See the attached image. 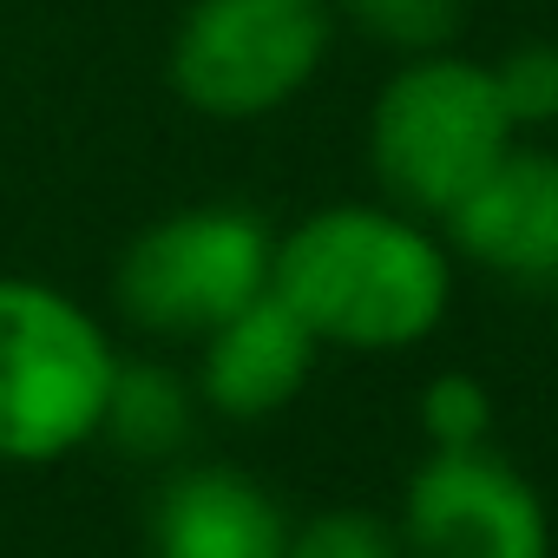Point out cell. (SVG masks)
<instances>
[{
    "label": "cell",
    "mask_w": 558,
    "mask_h": 558,
    "mask_svg": "<svg viewBox=\"0 0 558 558\" xmlns=\"http://www.w3.org/2000/svg\"><path fill=\"white\" fill-rule=\"evenodd\" d=\"M336 27H355L362 40L388 53H440L466 27V0H329Z\"/></svg>",
    "instance_id": "cell-11"
},
{
    "label": "cell",
    "mask_w": 558,
    "mask_h": 558,
    "mask_svg": "<svg viewBox=\"0 0 558 558\" xmlns=\"http://www.w3.org/2000/svg\"><path fill=\"white\" fill-rule=\"evenodd\" d=\"M551 132H558V125H551ZM551 151H558V145H551Z\"/></svg>",
    "instance_id": "cell-15"
},
{
    "label": "cell",
    "mask_w": 558,
    "mask_h": 558,
    "mask_svg": "<svg viewBox=\"0 0 558 558\" xmlns=\"http://www.w3.org/2000/svg\"><path fill=\"white\" fill-rule=\"evenodd\" d=\"M336 47L329 0H191L165 80L204 119H269L323 73Z\"/></svg>",
    "instance_id": "cell-5"
},
{
    "label": "cell",
    "mask_w": 558,
    "mask_h": 558,
    "mask_svg": "<svg viewBox=\"0 0 558 558\" xmlns=\"http://www.w3.org/2000/svg\"><path fill=\"white\" fill-rule=\"evenodd\" d=\"M440 236L460 263L512 290H558V151L512 145L440 217Z\"/></svg>",
    "instance_id": "cell-7"
},
{
    "label": "cell",
    "mask_w": 558,
    "mask_h": 558,
    "mask_svg": "<svg viewBox=\"0 0 558 558\" xmlns=\"http://www.w3.org/2000/svg\"><path fill=\"white\" fill-rule=\"evenodd\" d=\"M119 349L106 323L34 276H0V460L53 466L99 440Z\"/></svg>",
    "instance_id": "cell-3"
},
{
    "label": "cell",
    "mask_w": 558,
    "mask_h": 558,
    "mask_svg": "<svg viewBox=\"0 0 558 558\" xmlns=\"http://www.w3.org/2000/svg\"><path fill=\"white\" fill-rule=\"evenodd\" d=\"M414 421L440 453L447 447H480V440H493V388L480 375H466V368H447V375H434L421 388Z\"/></svg>",
    "instance_id": "cell-12"
},
{
    "label": "cell",
    "mask_w": 558,
    "mask_h": 558,
    "mask_svg": "<svg viewBox=\"0 0 558 558\" xmlns=\"http://www.w3.org/2000/svg\"><path fill=\"white\" fill-rule=\"evenodd\" d=\"M283 558H408V551H401V532L388 519H375L362 506H336V512L290 525Z\"/></svg>",
    "instance_id": "cell-14"
},
{
    "label": "cell",
    "mask_w": 558,
    "mask_h": 558,
    "mask_svg": "<svg viewBox=\"0 0 558 558\" xmlns=\"http://www.w3.org/2000/svg\"><path fill=\"white\" fill-rule=\"evenodd\" d=\"M519 145L493 66L440 47L408 53L368 106V171L388 204L440 223Z\"/></svg>",
    "instance_id": "cell-2"
},
{
    "label": "cell",
    "mask_w": 558,
    "mask_h": 558,
    "mask_svg": "<svg viewBox=\"0 0 558 558\" xmlns=\"http://www.w3.org/2000/svg\"><path fill=\"white\" fill-rule=\"evenodd\" d=\"M395 532L408 558H551V512L493 440L434 447L401 493Z\"/></svg>",
    "instance_id": "cell-6"
},
{
    "label": "cell",
    "mask_w": 558,
    "mask_h": 558,
    "mask_svg": "<svg viewBox=\"0 0 558 558\" xmlns=\"http://www.w3.org/2000/svg\"><path fill=\"white\" fill-rule=\"evenodd\" d=\"M151 558H283L290 519L236 466H178L145 506Z\"/></svg>",
    "instance_id": "cell-9"
},
{
    "label": "cell",
    "mask_w": 558,
    "mask_h": 558,
    "mask_svg": "<svg viewBox=\"0 0 558 558\" xmlns=\"http://www.w3.org/2000/svg\"><path fill=\"white\" fill-rule=\"evenodd\" d=\"M493 86H499L512 132H551L558 125V47L551 40H525L506 60H493Z\"/></svg>",
    "instance_id": "cell-13"
},
{
    "label": "cell",
    "mask_w": 558,
    "mask_h": 558,
    "mask_svg": "<svg viewBox=\"0 0 558 558\" xmlns=\"http://www.w3.org/2000/svg\"><path fill=\"white\" fill-rule=\"evenodd\" d=\"M276 230L243 204H191L145 223L112 263V303L138 336L204 342L269 290Z\"/></svg>",
    "instance_id": "cell-4"
},
{
    "label": "cell",
    "mask_w": 558,
    "mask_h": 558,
    "mask_svg": "<svg viewBox=\"0 0 558 558\" xmlns=\"http://www.w3.org/2000/svg\"><path fill=\"white\" fill-rule=\"evenodd\" d=\"M323 342L303 329V316L263 290L256 303H243L236 316H223L204 342H197V401L223 421H269V414H283L310 368H316Z\"/></svg>",
    "instance_id": "cell-8"
},
{
    "label": "cell",
    "mask_w": 558,
    "mask_h": 558,
    "mask_svg": "<svg viewBox=\"0 0 558 558\" xmlns=\"http://www.w3.org/2000/svg\"><path fill=\"white\" fill-rule=\"evenodd\" d=\"M197 408H204V401H197V388H191L178 368L138 355V362H119V375H112L99 440L119 447L125 460L165 466V460L184 453V440H191V427H197Z\"/></svg>",
    "instance_id": "cell-10"
},
{
    "label": "cell",
    "mask_w": 558,
    "mask_h": 558,
    "mask_svg": "<svg viewBox=\"0 0 558 558\" xmlns=\"http://www.w3.org/2000/svg\"><path fill=\"white\" fill-rule=\"evenodd\" d=\"M269 290L323 349L401 355L447 323L453 250L401 204H323L276 236Z\"/></svg>",
    "instance_id": "cell-1"
}]
</instances>
